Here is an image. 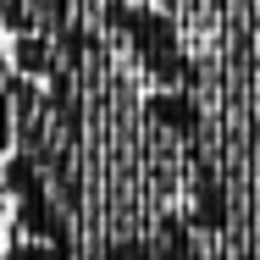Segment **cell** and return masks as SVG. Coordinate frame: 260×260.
<instances>
[{"label": "cell", "mask_w": 260, "mask_h": 260, "mask_svg": "<svg viewBox=\"0 0 260 260\" xmlns=\"http://www.w3.org/2000/svg\"><path fill=\"white\" fill-rule=\"evenodd\" d=\"M11 89V67H6V50H0V94Z\"/></svg>", "instance_id": "6da1fadb"}, {"label": "cell", "mask_w": 260, "mask_h": 260, "mask_svg": "<svg viewBox=\"0 0 260 260\" xmlns=\"http://www.w3.org/2000/svg\"><path fill=\"white\" fill-rule=\"evenodd\" d=\"M61 260H67V255H61Z\"/></svg>", "instance_id": "3957f363"}, {"label": "cell", "mask_w": 260, "mask_h": 260, "mask_svg": "<svg viewBox=\"0 0 260 260\" xmlns=\"http://www.w3.org/2000/svg\"><path fill=\"white\" fill-rule=\"evenodd\" d=\"M0 216H6V188H0Z\"/></svg>", "instance_id": "7a4b0ae2"}]
</instances>
